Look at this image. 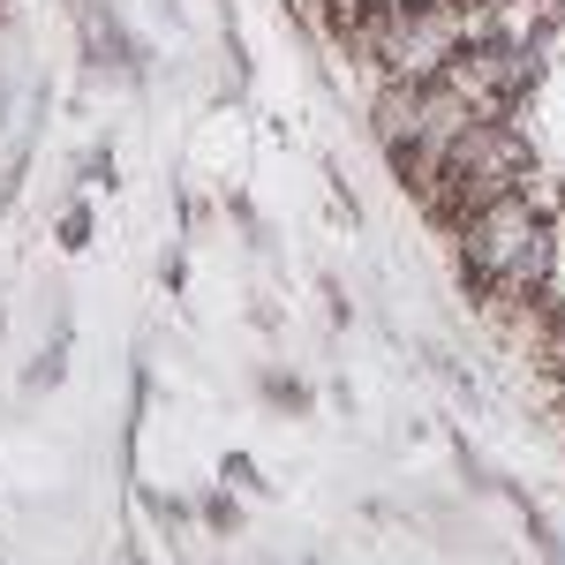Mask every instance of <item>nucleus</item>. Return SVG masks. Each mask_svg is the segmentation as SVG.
I'll use <instances>...</instances> for the list:
<instances>
[{"instance_id": "nucleus-1", "label": "nucleus", "mask_w": 565, "mask_h": 565, "mask_svg": "<svg viewBox=\"0 0 565 565\" xmlns=\"http://www.w3.org/2000/svg\"><path fill=\"white\" fill-rule=\"evenodd\" d=\"M377 84H437L476 39H490V0H392L348 31Z\"/></svg>"}, {"instance_id": "nucleus-6", "label": "nucleus", "mask_w": 565, "mask_h": 565, "mask_svg": "<svg viewBox=\"0 0 565 565\" xmlns=\"http://www.w3.org/2000/svg\"><path fill=\"white\" fill-rule=\"evenodd\" d=\"M558 399H565V385H558Z\"/></svg>"}, {"instance_id": "nucleus-3", "label": "nucleus", "mask_w": 565, "mask_h": 565, "mask_svg": "<svg viewBox=\"0 0 565 565\" xmlns=\"http://www.w3.org/2000/svg\"><path fill=\"white\" fill-rule=\"evenodd\" d=\"M437 84L452 90L476 121H513V106H521L527 90H535V45H521V39H476Z\"/></svg>"}, {"instance_id": "nucleus-4", "label": "nucleus", "mask_w": 565, "mask_h": 565, "mask_svg": "<svg viewBox=\"0 0 565 565\" xmlns=\"http://www.w3.org/2000/svg\"><path fill=\"white\" fill-rule=\"evenodd\" d=\"M423 106H430V84H377V98H370V136L385 151H407L415 129H423Z\"/></svg>"}, {"instance_id": "nucleus-5", "label": "nucleus", "mask_w": 565, "mask_h": 565, "mask_svg": "<svg viewBox=\"0 0 565 565\" xmlns=\"http://www.w3.org/2000/svg\"><path fill=\"white\" fill-rule=\"evenodd\" d=\"M264 392H271V407H287V415H302V407H309L302 377H271V385H264Z\"/></svg>"}, {"instance_id": "nucleus-2", "label": "nucleus", "mask_w": 565, "mask_h": 565, "mask_svg": "<svg viewBox=\"0 0 565 565\" xmlns=\"http://www.w3.org/2000/svg\"><path fill=\"white\" fill-rule=\"evenodd\" d=\"M527 181H535V143H527L513 121H468V129L452 136V151H445V167H437L423 212L452 226L460 212H476L490 196H513Z\"/></svg>"}]
</instances>
